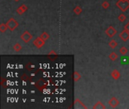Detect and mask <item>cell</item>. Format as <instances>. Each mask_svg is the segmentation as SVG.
<instances>
[{
	"label": "cell",
	"mask_w": 129,
	"mask_h": 109,
	"mask_svg": "<svg viewBox=\"0 0 129 109\" xmlns=\"http://www.w3.org/2000/svg\"><path fill=\"white\" fill-rule=\"evenodd\" d=\"M116 5L122 12H125L129 8V0H119Z\"/></svg>",
	"instance_id": "obj_1"
},
{
	"label": "cell",
	"mask_w": 129,
	"mask_h": 109,
	"mask_svg": "<svg viewBox=\"0 0 129 109\" xmlns=\"http://www.w3.org/2000/svg\"><path fill=\"white\" fill-rule=\"evenodd\" d=\"M6 24L8 26V28H9V30L10 31H14L16 28L19 26V23L13 18H10L9 21H8L6 22Z\"/></svg>",
	"instance_id": "obj_2"
},
{
	"label": "cell",
	"mask_w": 129,
	"mask_h": 109,
	"mask_svg": "<svg viewBox=\"0 0 129 109\" xmlns=\"http://www.w3.org/2000/svg\"><path fill=\"white\" fill-rule=\"evenodd\" d=\"M49 84L48 83V80H46L45 79H40L39 80L37 81L36 86L40 90V91H43L45 89L47 88V86Z\"/></svg>",
	"instance_id": "obj_3"
},
{
	"label": "cell",
	"mask_w": 129,
	"mask_h": 109,
	"mask_svg": "<svg viewBox=\"0 0 129 109\" xmlns=\"http://www.w3.org/2000/svg\"><path fill=\"white\" fill-rule=\"evenodd\" d=\"M20 39L25 43H29L30 42V40L33 39V35L30 34V33L29 31L26 30L20 35Z\"/></svg>",
	"instance_id": "obj_4"
},
{
	"label": "cell",
	"mask_w": 129,
	"mask_h": 109,
	"mask_svg": "<svg viewBox=\"0 0 129 109\" xmlns=\"http://www.w3.org/2000/svg\"><path fill=\"white\" fill-rule=\"evenodd\" d=\"M45 44V41L44 39H42L41 37H37L36 39H35L33 40V45L38 48L39 49H40L41 48H42V46H44Z\"/></svg>",
	"instance_id": "obj_5"
},
{
	"label": "cell",
	"mask_w": 129,
	"mask_h": 109,
	"mask_svg": "<svg viewBox=\"0 0 129 109\" xmlns=\"http://www.w3.org/2000/svg\"><path fill=\"white\" fill-rule=\"evenodd\" d=\"M106 35L109 37V38H112L116 33H117V30L116 28H114L112 26H109L105 31Z\"/></svg>",
	"instance_id": "obj_6"
},
{
	"label": "cell",
	"mask_w": 129,
	"mask_h": 109,
	"mask_svg": "<svg viewBox=\"0 0 129 109\" xmlns=\"http://www.w3.org/2000/svg\"><path fill=\"white\" fill-rule=\"evenodd\" d=\"M109 105H110L111 108H115L116 107H118L120 104V102L118 100L117 98L116 97H112L109 100V102H108Z\"/></svg>",
	"instance_id": "obj_7"
},
{
	"label": "cell",
	"mask_w": 129,
	"mask_h": 109,
	"mask_svg": "<svg viewBox=\"0 0 129 109\" xmlns=\"http://www.w3.org/2000/svg\"><path fill=\"white\" fill-rule=\"evenodd\" d=\"M74 107L75 108H83V109H88V107L82 102V101L79 98L75 99L74 101Z\"/></svg>",
	"instance_id": "obj_8"
},
{
	"label": "cell",
	"mask_w": 129,
	"mask_h": 109,
	"mask_svg": "<svg viewBox=\"0 0 129 109\" xmlns=\"http://www.w3.org/2000/svg\"><path fill=\"white\" fill-rule=\"evenodd\" d=\"M119 37L122 39V41L127 42L129 39V33L127 30H124L119 34Z\"/></svg>",
	"instance_id": "obj_9"
},
{
	"label": "cell",
	"mask_w": 129,
	"mask_h": 109,
	"mask_svg": "<svg viewBox=\"0 0 129 109\" xmlns=\"http://www.w3.org/2000/svg\"><path fill=\"white\" fill-rule=\"evenodd\" d=\"M28 10V7L26 5H21L18 8H17V10H16V12H17V13L19 14V15H22L23 13H25Z\"/></svg>",
	"instance_id": "obj_10"
},
{
	"label": "cell",
	"mask_w": 129,
	"mask_h": 109,
	"mask_svg": "<svg viewBox=\"0 0 129 109\" xmlns=\"http://www.w3.org/2000/svg\"><path fill=\"white\" fill-rule=\"evenodd\" d=\"M92 108L93 109H106L107 107L103 104V102H101L100 101H98L93 105Z\"/></svg>",
	"instance_id": "obj_11"
},
{
	"label": "cell",
	"mask_w": 129,
	"mask_h": 109,
	"mask_svg": "<svg viewBox=\"0 0 129 109\" xmlns=\"http://www.w3.org/2000/svg\"><path fill=\"white\" fill-rule=\"evenodd\" d=\"M120 76H121L120 72L118 70H116V69L113 70L111 73V77L113 80H118L120 77Z\"/></svg>",
	"instance_id": "obj_12"
},
{
	"label": "cell",
	"mask_w": 129,
	"mask_h": 109,
	"mask_svg": "<svg viewBox=\"0 0 129 109\" xmlns=\"http://www.w3.org/2000/svg\"><path fill=\"white\" fill-rule=\"evenodd\" d=\"M109 58L111 61H116L118 59V58H119V55H118L117 53L112 52H111L109 55Z\"/></svg>",
	"instance_id": "obj_13"
},
{
	"label": "cell",
	"mask_w": 129,
	"mask_h": 109,
	"mask_svg": "<svg viewBox=\"0 0 129 109\" xmlns=\"http://www.w3.org/2000/svg\"><path fill=\"white\" fill-rule=\"evenodd\" d=\"M82 79V75L78 71H74L73 73V80H74V82H77L79 80H80Z\"/></svg>",
	"instance_id": "obj_14"
},
{
	"label": "cell",
	"mask_w": 129,
	"mask_h": 109,
	"mask_svg": "<svg viewBox=\"0 0 129 109\" xmlns=\"http://www.w3.org/2000/svg\"><path fill=\"white\" fill-rule=\"evenodd\" d=\"M118 45H119V43L115 39H112L111 41L109 42V46L111 48H116L118 46Z\"/></svg>",
	"instance_id": "obj_15"
},
{
	"label": "cell",
	"mask_w": 129,
	"mask_h": 109,
	"mask_svg": "<svg viewBox=\"0 0 129 109\" xmlns=\"http://www.w3.org/2000/svg\"><path fill=\"white\" fill-rule=\"evenodd\" d=\"M73 12L76 14V15H79L82 12V8L80 7V6H76L74 8H73Z\"/></svg>",
	"instance_id": "obj_16"
},
{
	"label": "cell",
	"mask_w": 129,
	"mask_h": 109,
	"mask_svg": "<svg viewBox=\"0 0 129 109\" xmlns=\"http://www.w3.org/2000/svg\"><path fill=\"white\" fill-rule=\"evenodd\" d=\"M13 49L16 52H18L22 49V46H21V45L20 43H15L13 46Z\"/></svg>",
	"instance_id": "obj_17"
},
{
	"label": "cell",
	"mask_w": 129,
	"mask_h": 109,
	"mask_svg": "<svg viewBox=\"0 0 129 109\" xmlns=\"http://www.w3.org/2000/svg\"><path fill=\"white\" fill-rule=\"evenodd\" d=\"M119 52L121 55H125L128 52V49L127 48V47L125 46H122V47H121L120 49H119Z\"/></svg>",
	"instance_id": "obj_18"
},
{
	"label": "cell",
	"mask_w": 129,
	"mask_h": 109,
	"mask_svg": "<svg viewBox=\"0 0 129 109\" xmlns=\"http://www.w3.org/2000/svg\"><path fill=\"white\" fill-rule=\"evenodd\" d=\"M8 29V26L6 24H4V23H2L1 24H0V31H1V33H5Z\"/></svg>",
	"instance_id": "obj_19"
},
{
	"label": "cell",
	"mask_w": 129,
	"mask_h": 109,
	"mask_svg": "<svg viewBox=\"0 0 129 109\" xmlns=\"http://www.w3.org/2000/svg\"><path fill=\"white\" fill-rule=\"evenodd\" d=\"M40 37H41L42 39H44L45 41H46L47 39H49V37H50V35L48 34V33H47V32H43L41 35H40Z\"/></svg>",
	"instance_id": "obj_20"
},
{
	"label": "cell",
	"mask_w": 129,
	"mask_h": 109,
	"mask_svg": "<svg viewBox=\"0 0 129 109\" xmlns=\"http://www.w3.org/2000/svg\"><path fill=\"white\" fill-rule=\"evenodd\" d=\"M126 19H127V18H126V16H125L124 14H119V17H118V20H119L121 23L125 22V21H126Z\"/></svg>",
	"instance_id": "obj_21"
},
{
	"label": "cell",
	"mask_w": 129,
	"mask_h": 109,
	"mask_svg": "<svg viewBox=\"0 0 129 109\" xmlns=\"http://www.w3.org/2000/svg\"><path fill=\"white\" fill-rule=\"evenodd\" d=\"M101 6L104 8V9H107L110 7V4L107 2V1H104L102 4H101Z\"/></svg>",
	"instance_id": "obj_22"
},
{
	"label": "cell",
	"mask_w": 129,
	"mask_h": 109,
	"mask_svg": "<svg viewBox=\"0 0 129 109\" xmlns=\"http://www.w3.org/2000/svg\"><path fill=\"white\" fill-rule=\"evenodd\" d=\"M124 30H127L128 33H129V21L124 26Z\"/></svg>",
	"instance_id": "obj_23"
},
{
	"label": "cell",
	"mask_w": 129,
	"mask_h": 109,
	"mask_svg": "<svg viewBox=\"0 0 129 109\" xmlns=\"http://www.w3.org/2000/svg\"><path fill=\"white\" fill-rule=\"evenodd\" d=\"M48 55H58V54H57V52L54 51V50H51V51L48 53Z\"/></svg>",
	"instance_id": "obj_24"
},
{
	"label": "cell",
	"mask_w": 129,
	"mask_h": 109,
	"mask_svg": "<svg viewBox=\"0 0 129 109\" xmlns=\"http://www.w3.org/2000/svg\"><path fill=\"white\" fill-rule=\"evenodd\" d=\"M15 2H18V1H20V0H14Z\"/></svg>",
	"instance_id": "obj_25"
}]
</instances>
